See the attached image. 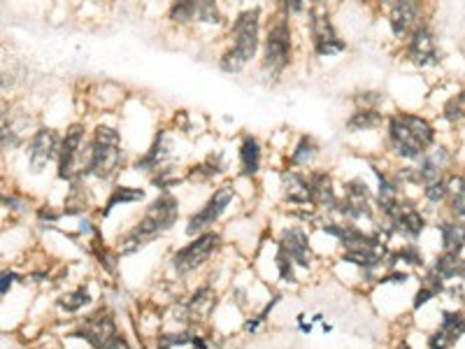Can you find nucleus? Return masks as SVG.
<instances>
[{
	"label": "nucleus",
	"instance_id": "obj_1",
	"mask_svg": "<svg viewBox=\"0 0 465 349\" xmlns=\"http://www.w3.org/2000/svg\"><path fill=\"white\" fill-rule=\"evenodd\" d=\"M389 147L400 161L419 163L435 147V126L419 114L400 112L389 117Z\"/></svg>",
	"mask_w": 465,
	"mask_h": 349
},
{
	"label": "nucleus",
	"instance_id": "obj_2",
	"mask_svg": "<svg viewBox=\"0 0 465 349\" xmlns=\"http://www.w3.org/2000/svg\"><path fill=\"white\" fill-rule=\"evenodd\" d=\"M177 219H180V200L173 194H161L156 200H151L137 224L119 237V251L128 256L133 251L142 249L154 237L170 231L177 224Z\"/></svg>",
	"mask_w": 465,
	"mask_h": 349
},
{
	"label": "nucleus",
	"instance_id": "obj_3",
	"mask_svg": "<svg viewBox=\"0 0 465 349\" xmlns=\"http://www.w3.org/2000/svg\"><path fill=\"white\" fill-rule=\"evenodd\" d=\"M233 44L219 58V68L224 72H240L256 56L261 47V7L242 10L231 26Z\"/></svg>",
	"mask_w": 465,
	"mask_h": 349
},
{
	"label": "nucleus",
	"instance_id": "obj_4",
	"mask_svg": "<svg viewBox=\"0 0 465 349\" xmlns=\"http://www.w3.org/2000/svg\"><path fill=\"white\" fill-rule=\"evenodd\" d=\"M123 166V152H121V133L112 126H95L91 143L86 150V175L95 180H112Z\"/></svg>",
	"mask_w": 465,
	"mask_h": 349
},
{
	"label": "nucleus",
	"instance_id": "obj_5",
	"mask_svg": "<svg viewBox=\"0 0 465 349\" xmlns=\"http://www.w3.org/2000/svg\"><path fill=\"white\" fill-rule=\"evenodd\" d=\"M291 51H293V35H291V24L289 17L279 14L268 28L263 42V70L268 72V77H279L289 68L291 63Z\"/></svg>",
	"mask_w": 465,
	"mask_h": 349
},
{
	"label": "nucleus",
	"instance_id": "obj_6",
	"mask_svg": "<svg viewBox=\"0 0 465 349\" xmlns=\"http://www.w3.org/2000/svg\"><path fill=\"white\" fill-rule=\"evenodd\" d=\"M307 17H309V38H312L314 54L321 58L342 54L346 49V42L337 35L326 7L323 5L307 7Z\"/></svg>",
	"mask_w": 465,
	"mask_h": 349
},
{
	"label": "nucleus",
	"instance_id": "obj_7",
	"mask_svg": "<svg viewBox=\"0 0 465 349\" xmlns=\"http://www.w3.org/2000/svg\"><path fill=\"white\" fill-rule=\"evenodd\" d=\"M84 133H86L84 124H72L65 131V136L61 140V152H58V161H56L58 180L75 182L86 175V163L82 161Z\"/></svg>",
	"mask_w": 465,
	"mask_h": 349
},
{
	"label": "nucleus",
	"instance_id": "obj_8",
	"mask_svg": "<svg viewBox=\"0 0 465 349\" xmlns=\"http://www.w3.org/2000/svg\"><path fill=\"white\" fill-rule=\"evenodd\" d=\"M219 242H221V237L214 231H208V233L194 237V240H191L189 244H184V247L173 256V268L180 275L198 270L201 265L210 261V256L214 254V249L219 247Z\"/></svg>",
	"mask_w": 465,
	"mask_h": 349
},
{
	"label": "nucleus",
	"instance_id": "obj_9",
	"mask_svg": "<svg viewBox=\"0 0 465 349\" xmlns=\"http://www.w3.org/2000/svg\"><path fill=\"white\" fill-rule=\"evenodd\" d=\"M233 198H235V189L233 187H228V184H226V187H219L210 196L208 203H205L196 214H191V217H189L187 235H191V237L196 235L198 237V235L208 233L210 228L221 219V214L228 210V205L233 203Z\"/></svg>",
	"mask_w": 465,
	"mask_h": 349
},
{
	"label": "nucleus",
	"instance_id": "obj_10",
	"mask_svg": "<svg viewBox=\"0 0 465 349\" xmlns=\"http://www.w3.org/2000/svg\"><path fill=\"white\" fill-rule=\"evenodd\" d=\"M61 136L54 129H38L28 143V168L31 173L40 175L51 161H58L61 152Z\"/></svg>",
	"mask_w": 465,
	"mask_h": 349
},
{
	"label": "nucleus",
	"instance_id": "obj_11",
	"mask_svg": "<svg viewBox=\"0 0 465 349\" xmlns=\"http://www.w3.org/2000/svg\"><path fill=\"white\" fill-rule=\"evenodd\" d=\"M337 212L349 221L372 219V194L363 180H349L344 184V196L339 198Z\"/></svg>",
	"mask_w": 465,
	"mask_h": 349
},
{
	"label": "nucleus",
	"instance_id": "obj_12",
	"mask_svg": "<svg viewBox=\"0 0 465 349\" xmlns=\"http://www.w3.org/2000/svg\"><path fill=\"white\" fill-rule=\"evenodd\" d=\"M407 58L415 65H419V68H428V65H435V63L440 61L438 38H435L433 28L428 26V24H424V21L410 33Z\"/></svg>",
	"mask_w": 465,
	"mask_h": 349
},
{
	"label": "nucleus",
	"instance_id": "obj_13",
	"mask_svg": "<svg viewBox=\"0 0 465 349\" xmlns=\"http://www.w3.org/2000/svg\"><path fill=\"white\" fill-rule=\"evenodd\" d=\"M279 251H284L293 263L302 265V268H309V263H312L309 235L300 226H291L282 233V237H279Z\"/></svg>",
	"mask_w": 465,
	"mask_h": 349
},
{
	"label": "nucleus",
	"instance_id": "obj_14",
	"mask_svg": "<svg viewBox=\"0 0 465 349\" xmlns=\"http://www.w3.org/2000/svg\"><path fill=\"white\" fill-rule=\"evenodd\" d=\"M422 24V5L415 0H405V3H393L389 10V26L393 38H405L415 28Z\"/></svg>",
	"mask_w": 465,
	"mask_h": 349
},
{
	"label": "nucleus",
	"instance_id": "obj_15",
	"mask_svg": "<svg viewBox=\"0 0 465 349\" xmlns=\"http://www.w3.org/2000/svg\"><path fill=\"white\" fill-rule=\"evenodd\" d=\"M386 224L391 226V233L393 235H400V237H405V240L412 242L424 233L426 219H424V214L419 212V207H415L412 203H405L403 200L398 214L391 221H386Z\"/></svg>",
	"mask_w": 465,
	"mask_h": 349
},
{
	"label": "nucleus",
	"instance_id": "obj_16",
	"mask_svg": "<svg viewBox=\"0 0 465 349\" xmlns=\"http://www.w3.org/2000/svg\"><path fill=\"white\" fill-rule=\"evenodd\" d=\"M114 336H116L114 319L109 317V315H102V312H100V315L88 317L86 322L82 324V329L77 331V338L86 340V343L91 345L93 349L105 347Z\"/></svg>",
	"mask_w": 465,
	"mask_h": 349
},
{
	"label": "nucleus",
	"instance_id": "obj_17",
	"mask_svg": "<svg viewBox=\"0 0 465 349\" xmlns=\"http://www.w3.org/2000/svg\"><path fill=\"white\" fill-rule=\"evenodd\" d=\"M282 194L291 205H312V187L309 177L300 170H282Z\"/></svg>",
	"mask_w": 465,
	"mask_h": 349
},
{
	"label": "nucleus",
	"instance_id": "obj_18",
	"mask_svg": "<svg viewBox=\"0 0 465 349\" xmlns=\"http://www.w3.org/2000/svg\"><path fill=\"white\" fill-rule=\"evenodd\" d=\"M309 187H312V207H319V210L326 212H337L339 207V198L335 194L333 187V177L328 173H309Z\"/></svg>",
	"mask_w": 465,
	"mask_h": 349
},
{
	"label": "nucleus",
	"instance_id": "obj_19",
	"mask_svg": "<svg viewBox=\"0 0 465 349\" xmlns=\"http://www.w3.org/2000/svg\"><path fill=\"white\" fill-rule=\"evenodd\" d=\"M170 154H173V152H170V140L166 136V131H159L156 138H154L151 147L142 156H140L135 163H133V168L142 170V173H154V175H156L159 170H163L166 161L170 159Z\"/></svg>",
	"mask_w": 465,
	"mask_h": 349
},
{
	"label": "nucleus",
	"instance_id": "obj_20",
	"mask_svg": "<svg viewBox=\"0 0 465 349\" xmlns=\"http://www.w3.org/2000/svg\"><path fill=\"white\" fill-rule=\"evenodd\" d=\"M438 231L442 235V249L452 251V254H461L465 247V224L456 219H445L438 224Z\"/></svg>",
	"mask_w": 465,
	"mask_h": 349
},
{
	"label": "nucleus",
	"instance_id": "obj_21",
	"mask_svg": "<svg viewBox=\"0 0 465 349\" xmlns=\"http://www.w3.org/2000/svg\"><path fill=\"white\" fill-rule=\"evenodd\" d=\"M386 256H389L386 244H382V247H377V249H349L342 254L346 263L360 265V268H365V270L379 268V265L386 261Z\"/></svg>",
	"mask_w": 465,
	"mask_h": 349
},
{
	"label": "nucleus",
	"instance_id": "obj_22",
	"mask_svg": "<svg viewBox=\"0 0 465 349\" xmlns=\"http://www.w3.org/2000/svg\"><path fill=\"white\" fill-rule=\"evenodd\" d=\"M240 170L245 177H254L261 170V145L254 136H245L240 145Z\"/></svg>",
	"mask_w": 465,
	"mask_h": 349
},
{
	"label": "nucleus",
	"instance_id": "obj_23",
	"mask_svg": "<svg viewBox=\"0 0 465 349\" xmlns=\"http://www.w3.org/2000/svg\"><path fill=\"white\" fill-rule=\"evenodd\" d=\"M384 121V114L379 110H356L349 119H346V131L349 133H363V131H375L379 129Z\"/></svg>",
	"mask_w": 465,
	"mask_h": 349
},
{
	"label": "nucleus",
	"instance_id": "obj_24",
	"mask_svg": "<svg viewBox=\"0 0 465 349\" xmlns=\"http://www.w3.org/2000/svg\"><path fill=\"white\" fill-rule=\"evenodd\" d=\"M461 263H463L461 254H452V251H442V254H440L438 258H435V263H433L431 272L438 275L440 279L449 282V279H454V277H461Z\"/></svg>",
	"mask_w": 465,
	"mask_h": 349
},
{
	"label": "nucleus",
	"instance_id": "obj_25",
	"mask_svg": "<svg viewBox=\"0 0 465 349\" xmlns=\"http://www.w3.org/2000/svg\"><path fill=\"white\" fill-rule=\"evenodd\" d=\"M316 152H319V147H316L314 138L312 136H300L298 145L293 147V152L289 156V166L291 168H307L309 163L316 159Z\"/></svg>",
	"mask_w": 465,
	"mask_h": 349
},
{
	"label": "nucleus",
	"instance_id": "obj_26",
	"mask_svg": "<svg viewBox=\"0 0 465 349\" xmlns=\"http://www.w3.org/2000/svg\"><path fill=\"white\" fill-rule=\"evenodd\" d=\"M140 200H144V189L114 187L112 194H109V198H107V203H105V210H102V217H107L116 205H130V203H140Z\"/></svg>",
	"mask_w": 465,
	"mask_h": 349
},
{
	"label": "nucleus",
	"instance_id": "obj_27",
	"mask_svg": "<svg viewBox=\"0 0 465 349\" xmlns=\"http://www.w3.org/2000/svg\"><path fill=\"white\" fill-rule=\"evenodd\" d=\"M214 308V291L210 287H201L189 301V315L196 319H208Z\"/></svg>",
	"mask_w": 465,
	"mask_h": 349
},
{
	"label": "nucleus",
	"instance_id": "obj_28",
	"mask_svg": "<svg viewBox=\"0 0 465 349\" xmlns=\"http://www.w3.org/2000/svg\"><path fill=\"white\" fill-rule=\"evenodd\" d=\"M196 10H198V3L196 0H182V3H173L168 10V17L170 21H175V24H191V21H196Z\"/></svg>",
	"mask_w": 465,
	"mask_h": 349
},
{
	"label": "nucleus",
	"instance_id": "obj_29",
	"mask_svg": "<svg viewBox=\"0 0 465 349\" xmlns=\"http://www.w3.org/2000/svg\"><path fill=\"white\" fill-rule=\"evenodd\" d=\"M424 198L428 200V203H433V205L445 203V200L449 198V182H447V175H445V177H440V180L431 182V184H426V187H424Z\"/></svg>",
	"mask_w": 465,
	"mask_h": 349
},
{
	"label": "nucleus",
	"instance_id": "obj_30",
	"mask_svg": "<svg viewBox=\"0 0 465 349\" xmlns=\"http://www.w3.org/2000/svg\"><path fill=\"white\" fill-rule=\"evenodd\" d=\"M389 261H391V263H389L391 270H393V263H396V261H405V263H410V265H424V256H422V251H419L417 244L410 242V244H403L400 251L391 254Z\"/></svg>",
	"mask_w": 465,
	"mask_h": 349
},
{
	"label": "nucleus",
	"instance_id": "obj_31",
	"mask_svg": "<svg viewBox=\"0 0 465 349\" xmlns=\"http://www.w3.org/2000/svg\"><path fill=\"white\" fill-rule=\"evenodd\" d=\"M91 303V296H88L86 289H75V291L65 294L61 301H58V308L65 310V312H77L82 310L84 305Z\"/></svg>",
	"mask_w": 465,
	"mask_h": 349
},
{
	"label": "nucleus",
	"instance_id": "obj_32",
	"mask_svg": "<svg viewBox=\"0 0 465 349\" xmlns=\"http://www.w3.org/2000/svg\"><path fill=\"white\" fill-rule=\"evenodd\" d=\"M442 114H445L447 121H463L465 119V91L452 96L447 103H445V110H442Z\"/></svg>",
	"mask_w": 465,
	"mask_h": 349
},
{
	"label": "nucleus",
	"instance_id": "obj_33",
	"mask_svg": "<svg viewBox=\"0 0 465 349\" xmlns=\"http://www.w3.org/2000/svg\"><path fill=\"white\" fill-rule=\"evenodd\" d=\"M196 21H203V24H221V12L217 3L212 0H201L196 10Z\"/></svg>",
	"mask_w": 465,
	"mask_h": 349
},
{
	"label": "nucleus",
	"instance_id": "obj_34",
	"mask_svg": "<svg viewBox=\"0 0 465 349\" xmlns=\"http://www.w3.org/2000/svg\"><path fill=\"white\" fill-rule=\"evenodd\" d=\"M151 184L154 187H159L163 194H168L170 187H175V184H180V175H177L175 168H163L159 170L156 175H151Z\"/></svg>",
	"mask_w": 465,
	"mask_h": 349
},
{
	"label": "nucleus",
	"instance_id": "obj_35",
	"mask_svg": "<svg viewBox=\"0 0 465 349\" xmlns=\"http://www.w3.org/2000/svg\"><path fill=\"white\" fill-rule=\"evenodd\" d=\"M459 340L456 333H449L445 329H438L433 333L431 338H428V349H452V345Z\"/></svg>",
	"mask_w": 465,
	"mask_h": 349
},
{
	"label": "nucleus",
	"instance_id": "obj_36",
	"mask_svg": "<svg viewBox=\"0 0 465 349\" xmlns=\"http://www.w3.org/2000/svg\"><path fill=\"white\" fill-rule=\"evenodd\" d=\"M194 336H187V333H170V336H161L159 343H156V349H173V347H182V345H189Z\"/></svg>",
	"mask_w": 465,
	"mask_h": 349
},
{
	"label": "nucleus",
	"instance_id": "obj_37",
	"mask_svg": "<svg viewBox=\"0 0 465 349\" xmlns=\"http://www.w3.org/2000/svg\"><path fill=\"white\" fill-rule=\"evenodd\" d=\"M449 212H452V219L465 224V189L461 194L452 196V200H449Z\"/></svg>",
	"mask_w": 465,
	"mask_h": 349
},
{
	"label": "nucleus",
	"instance_id": "obj_38",
	"mask_svg": "<svg viewBox=\"0 0 465 349\" xmlns=\"http://www.w3.org/2000/svg\"><path fill=\"white\" fill-rule=\"evenodd\" d=\"M291 258L284 254V251H279L277 254V268H279V275H282L284 282H296V277H293V268H291Z\"/></svg>",
	"mask_w": 465,
	"mask_h": 349
},
{
	"label": "nucleus",
	"instance_id": "obj_39",
	"mask_svg": "<svg viewBox=\"0 0 465 349\" xmlns=\"http://www.w3.org/2000/svg\"><path fill=\"white\" fill-rule=\"evenodd\" d=\"M3 205L7 207V210H12V212H24L26 210V200L21 198V196H17V194H10V196H3Z\"/></svg>",
	"mask_w": 465,
	"mask_h": 349
},
{
	"label": "nucleus",
	"instance_id": "obj_40",
	"mask_svg": "<svg viewBox=\"0 0 465 349\" xmlns=\"http://www.w3.org/2000/svg\"><path fill=\"white\" fill-rule=\"evenodd\" d=\"M435 296H438V294H435L433 289H428V287L422 284V289H419V291L415 294V303H412V305H415V310H419V308H424L428 301H433Z\"/></svg>",
	"mask_w": 465,
	"mask_h": 349
},
{
	"label": "nucleus",
	"instance_id": "obj_41",
	"mask_svg": "<svg viewBox=\"0 0 465 349\" xmlns=\"http://www.w3.org/2000/svg\"><path fill=\"white\" fill-rule=\"evenodd\" d=\"M95 256H98L100 265H105V270L114 272V258L109 256L107 247H102V244H95Z\"/></svg>",
	"mask_w": 465,
	"mask_h": 349
},
{
	"label": "nucleus",
	"instance_id": "obj_42",
	"mask_svg": "<svg viewBox=\"0 0 465 349\" xmlns=\"http://www.w3.org/2000/svg\"><path fill=\"white\" fill-rule=\"evenodd\" d=\"M305 3L302 0H289V3H282L279 5V10H282V14L284 17H291V14H300V12H305Z\"/></svg>",
	"mask_w": 465,
	"mask_h": 349
},
{
	"label": "nucleus",
	"instance_id": "obj_43",
	"mask_svg": "<svg viewBox=\"0 0 465 349\" xmlns=\"http://www.w3.org/2000/svg\"><path fill=\"white\" fill-rule=\"evenodd\" d=\"M407 277L410 275L407 272H400V270H391L389 275H384V277H379V282L382 284H405V282H407Z\"/></svg>",
	"mask_w": 465,
	"mask_h": 349
},
{
	"label": "nucleus",
	"instance_id": "obj_44",
	"mask_svg": "<svg viewBox=\"0 0 465 349\" xmlns=\"http://www.w3.org/2000/svg\"><path fill=\"white\" fill-rule=\"evenodd\" d=\"M100 349H130V345H128V340H126V338L116 333V336H114L112 340H109V343H107L105 347H100Z\"/></svg>",
	"mask_w": 465,
	"mask_h": 349
},
{
	"label": "nucleus",
	"instance_id": "obj_45",
	"mask_svg": "<svg viewBox=\"0 0 465 349\" xmlns=\"http://www.w3.org/2000/svg\"><path fill=\"white\" fill-rule=\"evenodd\" d=\"M63 212H54L51 207H40L38 210V219H42V221H56L58 217H61Z\"/></svg>",
	"mask_w": 465,
	"mask_h": 349
},
{
	"label": "nucleus",
	"instance_id": "obj_46",
	"mask_svg": "<svg viewBox=\"0 0 465 349\" xmlns=\"http://www.w3.org/2000/svg\"><path fill=\"white\" fill-rule=\"evenodd\" d=\"M12 279H17V275L14 272H3V284H0V294L7 296V291L12 289Z\"/></svg>",
	"mask_w": 465,
	"mask_h": 349
},
{
	"label": "nucleus",
	"instance_id": "obj_47",
	"mask_svg": "<svg viewBox=\"0 0 465 349\" xmlns=\"http://www.w3.org/2000/svg\"><path fill=\"white\" fill-rule=\"evenodd\" d=\"M398 349H410V345H407V343H405V340H403V343L398 345Z\"/></svg>",
	"mask_w": 465,
	"mask_h": 349
},
{
	"label": "nucleus",
	"instance_id": "obj_48",
	"mask_svg": "<svg viewBox=\"0 0 465 349\" xmlns=\"http://www.w3.org/2000/svg\"><path fill=\"white\" fill-rule=\"evenodd\" d=\"M461 277H465V258H463V263H461Z\"/></svg>",
	"mask_w": 465,
	"mask_h": 349
},
{
	"label": "nucleus",
	"instance_id": "obj_49",
	"mask_svg": "<svg viewBox=\"0 0 465 349\" xmlns=\"http://www.w3.org/2000/svg\"><path fill=\"white\" fill-rule=\"evenodd\" d=\"M463 121H465V119H463Z\"/></svg>",
	"mask_w": 465,
	"mask_h": 349
}]
</instances>
